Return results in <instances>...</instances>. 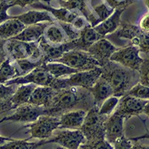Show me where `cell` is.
I'll return each mask as SVG.
<instances>
[{
	"label": "cell",
	"instance_id": "13",
	"mask_svg": "<svg viewBox=\"0 0 149 149\" xmlns=\"http://www.w3.org/2000/svg\"><path fill=\"white\" fill-rule=\"evenodd\" d=\"M39 46L43 54L45 63L61 58L66 52L77 48L76 40L69 41L59 46H52L46 42L43 35L40 40Z\"/></svg>",
	"mask_w": 149,
	"mask_h": 149
},
{
	"label": "cell",
	"instance_id": "40",
	"mask_svg": "<svg viewBox=\"0 0 149 149\" xmlns=\"http://www.w3.org/2000/svg\"><path fill=\"white\" fill-rule=\"evenodd\" d=\"M14 5L9 4L8 0H1L0 1V24L3 23L5 21L14 19V16H10L8 14L7 11L10 8Z\"/></svg>",
	"mask_w": 149,
	"mask_h": 149
},
{
	"label": "cell",
	"instance_id": "20",
	"mask_svg": "<svg viewBox=\"0 0 149 149\" xmlns=\"http://www.w3.org/2000/svg\"><path fill=\"white\" fill-rule=\"evenodd\" d=\"M125 10V8L115 9L112 15H110L108 18L106 19L103 22L98 24L93 29L103 37H105L108 34L116 32V31L119 29L121 22H122L121 16Z\"/></svg>",
	"mask_w": 149,
	"mask_h": 149
},
{
	"label": "cell",
	"instance_id": "29",
	"mask_svg": "<svg viewBox=\"0 0 149 149\" xmlns=\"http://www.w3.org/2000/svg\"><path fill=\"white\" fill-rule=\"evenodd\" d=\"M41 66L55 78H59L64 75H71L78 72L63 63L57 62H49L43 63Z\"/></svg>",
	"mask_w": 149,
	"mask_h": 149
},
{
	"label": "cell",
	"instance_id": "31",
	"mask_svg": "<svg viewBox=\"0 0 149 149\" xmlns=\"http://www.w3.org/2000/svg\"><path fill=\"white\" fill-rule=\"evenodd\" d=\"M17 77L18 72L17 68L11 63L10 58H8L0 66V84H5L7 81Z\"/></svg>",
	"mask_w": 149,
	"mask_h": 149
},
{
	"label": "cell",
	"instance_id": "54",
	"mask_svg": "<svg viewBox=\"0 0 149 149\" xmlns=\"http://www.w3.org/2000/svg\"><path fill=\"white\" fill-rule=\"evenodd\" d=\"M56 149H68V148H63V147H62V146H60V147H58Z\"/></svg>",
	"mask_w": 149,
	"mask_h": 149
},
{
	"label": "cell",
	"instance_id": "53",
	"mask_svg": "<svg viewBox=\"0 0 149 149\" xmlns=\"http://www.w3.org/2000/svg\"><path fill=\"white\" fill-rule=\"evenodd\" d=\"M145 4L147 6V8H148V13H149V0H145Z\"/></svg>",
	"mask_w": 149,
	"mask_h": 149
},
{
	"label": "cell",
	"instance_id": "34",
	"mask_svg": "<svg viewBox=\"0 0 149 149\" xmlns=\"http://www.w3.org/2000/svg\"><path fill=\"white\" fill-rule=\"evenodd\" d=\"M119 98L116 96H110L102 103L99 107V113L101 115L110 116L112 113L115 110L117 104L119 103Z\"/></svg>",
	"mask_w": 149,
	"mask_h": 149
},
{
	"label": "cell",
	"instance_id": "43",
	"mask_svg": "<svg viewBox=\"0 0 149 149\" xmlns=\"http://www.w3.org/2000/svg\"><path fill=\"white\" fill-rule=\"evenodd\" d=\"M132 142L125 136L120 137L113 143L114 149H131Z\"/></svg>",
	"mask_w": 149,
	"mask_h": 149
},
{
	"label": "cell",
	"instance_id": "18",
	"mask_svg": "<svg viewBox=\"0 0 149 149\" xmlns=\"http://www.w3.org/2000/svg\"><path fill=\"white\" fill-rule=\"evenodd\" d=\"M50 23L51 22H44L28 26L19 34L10 39L27 42L39 41L44 34L45 29Z\"/></svg>",
	"mask_w": 149,
	"mask_h": 149
},
{
	"label": "cell",
	"instance_id": "5",
	"mask_svg": "<svg viewBox=\"0 0 149 149\" xmlns=\"http://www.w3.org/2000/svg\"><path fill=\"white\" fill-rule=\"evenodd\" d=\"M102 72V67L98 66L88 71L78 72L71 74L70 78H57L52 88L59 90L69 86H78L86 90H90L101 77Z\"/></svg>",
	"mask_w": 149,
	"mask_h": 149
},
{
	"label": "cell",
	"instance_id": "25",
	"mask_svg": "<svg viewBox=\"0 0 149 149\" xmlns=\"http://www.w3.org/2000/svg\"><path fill=\"white\" fill-rule=\"evenodd\" d=\"M102 38L104 37L100 35L90 25H88L81 31L79 37L76 40V49L86 52L90 46Z\"/></svg>",
	"mask_w": 149,
	"mask_h": 149
},
{
	"label": "cell",
	"instance_id": "7",
	"mask_svg": "<svg viewBox=\"0 0 149 149\" xmlns=\"http://www.w3.org/2000/svg\"><path fill=\"white\" fill-rule=\"evenodd\" d=\"M61 125L60 117L52 116L49 115H42L30 125L24 126L23 128H27L30 134V137L26 139H48L51 137L53 132L57 129H59Z\"/></svg>",
	"mask_w": 149,
	"mask_h": 149
},
{
	"label": "cell",
	"instance_id": "56",
	"mask_svg": "<svg viewBox=\"0 0 149 149\" xmlns=\"http://www.w3.org/2000/svg\"><path fill=\"white\" fill-rule=\"evenodd\" d=\"M0 1H1V0H0Z\"/></svg>",
	"mask_w": 149,
	"mask_h": 149
},
{
	"label": "cell",
	"instance_id": "22",
	"mask_svg": "<svg viewBox=\"0 0 149 149\" xmlns=\"http://www.w3.org/2000/svg\"><path fill=\"white\" fill-rule=\"evenodd\" d=\"M87 111L84 110H76L67 112L60 116L61 125L59 129H72L78 130L81 127Z\"/></svg>",
	"mask_w": 149,
	"mask_h": 149
},
{
	"label": "cell",
	"instance_id": "32",
	"mask_svg": "<svg viewBox=\"0 0 149 149\" xmlns=\"http://www.w3.org/2000/svg\"><path fill=\"white\" fill-rule=\"evenodd\" d=\"M44 61H39V62H33L29 61V59H21L14 61L13 64L17 68L18 72V77L24 76L26 74L34 70L36 68L39 67L41 65L43 64Z\"/></svg>",
	"mask_w": 149,
	"mask_h": 149
},
{
	"label": "cell",
	"instance_id": "33",
	"mask_svg": "<svg viewBox=\"0 0 149 149\" xmlns=\"http://www.w3.org/2000/svg\"><path fill=\"white\" fill-rule=\"evenodd\" d=\"M92 10L97 19V22L99 24L108 18L113 13L114 9L112 8L108 4L102 2L95 5H92Z\"/></svg>",
	"mask_w": 149,
	"mask_h": 149
},
{
	"label": "cell",
	"instance_id": "38",
	"mask_svg": "<svg viewBox=\"0 0 149 149\" xmlns=\"http://www.w3.org/2000/svg\"><path fill=\"white\" fill-rule=\"evenodd\" d=\"M79 149H114L113 146L105 139L93 143H85L80 146Z\"/></svg>",
	"mask_w": 149,
	"mask_h": 149
},
{
	"label": "cell",
	"instance_id": "26",
	"mask_svg": "<svg viewBox=\"0 0 149 149\" xmlns=\"http://www.w3.org/2000/svg\"><path fill=\"white\" fill-rule=\"evenodd\" d=\"M37 86V85L34 84H22L20 86L17 87L15 93L10 98L13 106V110L17 108L21 105L29 103L31 95Z\"/></svg>",
	"mask_w": 149,
	"mask_h": 149
},
{
	"label": "cell",
	"instance_id": "17",
	"mask_svg": "<svg viewBox=\"0 0 149 149\" xmlns=\"http://www.w3.org/2000/svg\"><path fill=\"white\" fill-rule=\"evenodd\" d=\"M59 1L61 7L66 8L69 10H78L81 14L84 16L86 20L88 21L93 28L98 25L97 19L93 14L92 8H90V0H67V1Z\"/></svg>",
	"mask_w": 149,
	"mask_h": 149
},
{
	"label": "cell",
	"instance_id": "44",
	"mask_svg": "<svg viewBox=\"0 0 149 149\" xmlns=\"http://www.w3.org/2000/svg\"><path fill=\"white\" fill-rule=\"evenodd\" d=\"M40 1H46V0H8L9 4H11L14 6L15 5H19L20 7L24 8L28 5H32V4L36 3V2H40Z\"/></svg>",
	"mask_w": 149,
	"mask_h": 149
},
{
	"label": "cell",
	"instance_id": "23",
	"mask_svg": "<svg viewBox=\"0 0 149 149\" xmlns=\"http://www.w3.org/2000/svg\"><path fill=\"white\" fill-rule=\"evenodd\" d=\"M14 19H18L26 26L40 23V22H54L55 19L51 16L50 13L46 10L37 11V10H29L25 14L19 16H14Z\"/></svg>",
	"mask_w": 149,
	"mask_h": 149
},
{
	"label": "cell",
	"instance_id": "2",
	"mask_svg": "<svg viewBox=\"0 0 149 149\" xmlns=\"http://www.w3.org/2000/svg\"><path fill=\"white\" fill-rule=\"evenodd\" d=\"M102 75L113 89V96L121 98L139 83V71L110 61L102 67Z\"/></svg>",
	"mask_w": 149,
	"mask_h": 149
},
{
	"label": "cell",
	"instance_id": "51",
	"mask_svg": "<svg viewBox=\"0 0 149 149\" xmlns=\"http://www.w3.org/2000/svg\"><path fill=\"white\" fill-rule=\"evenodd\" d=\"M143 113H145L148 116H149V100L148 102V103L146 104V106H145L144 110H143Z\"/></svg>",
	"mask_w": 149,
	"mask_h": 149
},
{
	"label": "cell",
	"instance_id": "3",
	"mask_svg": "<svg viewBox=\"0 0 149 149\" xmlns=\"http://www.w3.org/2000/svg\"><path fill=\"white\" fill-rule=\"evenodd\" d=\"M39 41L27 42L9 39L5 42L4 49L11 61L29 59L33 62L44 61Z\"/></svg>",
	"mask_w": 149,
	"mask_h": 149
},
{
	"label": "cell",
	"instance_id": "15",
	"mask_svg": "<svg viewBox=\"0 0 149 149\" xmlns=\"http://www.w3.org/2000/svg\"><path fill=\"white\" fill-rule=\"evenodd\" d=\"M124 120L123 117L112 113L105 121V139L110 144H113L116 140L125 136Z\"/></svg>",
	"mask_w": 149,
	"mask_h": 149
},
{
	"label": "cell",
	"instance_id": "11",
	"mask_svg": "<svg viewBox=\"0 0 149 149\" xmlns=\"http://www.w3.org/2000/svg\"><path fill=\"white\" fill-rule=\"evenodd\" d=\"M148 100H143L130 95H125L121 97L113 114L127 119L134 116L143 113V110L148 103Z\"/></svg>",
	"mask_w": 149,
	"mask_h": 149
},
{
	"label": "cell",
	"instance_id": "24",
	"mask_svg": "<svg viewBox=\"0 0 149 149\" xmlns=\"http://www.w3.org/2000/svg\"><path fill=\"white\" fill-rule=\"evenodd\" d=\"M46 42L52 46H59L69 42L67 37L58 22H52L45 29L43 34Z\"/></svg>",
	"mask_w": 149,
	"mask_h": 149
},
{
	"label": "cell",
	"instance_id": "30",
	"mask_svg": "<svg viewBox=\"0 0 149 149\" xmlns=\"http://www.w3.org/2000/svg\"><path fill=\"white\" fill-rule=\"evenodd\" d=\"M44 146V139L37 142H29L26 139H13L0 146V149H37Z\"/></svg>",
	"mask_w": 149,
	"mask_h": 149
},
{
	"label": "cell",
	"instance_id": "50",
	"mask_svg": "<svg viewBox=\"0 0 149 149\" xmlns=\"http://www.w3.org/2000/svg\"><path fill=\"white\" fill-rule=\"evenodd\" d=\"M149 139V131L148 132L146 133L145 134H143L142 136H138V137H134V138H130V141H138L140 140V139Z\"/></svg>",
	"mask_w": 149,
	"mask_h": 149
},
{
	"label": "cell",
	"instance_id": "48",
	"mask_svg": "<svg viewBox=\"0 0 149 149\" xmlns=\"http://www.w3.org/2000/svg\"><path fill=\"white\" fill-rule=\"evenodd\" d=\"M8 58V54L7 53H6V52H5V49L3 48V49H0V66H1L2 63H3L4 61L7 59Z\"/></svg>",
	"mask_w": 149,
	"mask_h": 149
},
{
	"label": "cell",
	"instance_id": "1",
	"mask_svg": "<svg viewBox=\"0 0 149 149\" xmlns=\"http://www.w3.org/2000/svg\"><path fill=\"white\" fill-rule=\"evenodd\" d=\"M94 107V99L90 90L69 86L58 90L50 104L46 109V115L60 117L67 112L76 110L88 111Z\"/></svg>",
	"mask_w": 149,
	"mask_h": 149
},
{
	"label": "cell",
	"instance_id": "42",
	"mask_svg": "<svg viewBox=\"0 0 149 149\" xmlns=\"http://www.w3.org/2000/svg\"><path fill=\"white\" fill-rule=\"evenodd\" d=\"M135 1L136 0H106L107 3L114 10L119 8L126 9Z\"/></svg>",
	"mask_w": 149,
	"mask_h": 149
},
{
	"label": "cell",
	"instance_id": "35",
	"mask_svg": "<svg viewBox=\"0 0 149 149\" xmlns=\"http://www.w3.org/2000/svg\"><path fill=\"white\" fill-rule=\"evenodd\" d=\"M126 95L130 96L135 97V98H140L143 100H149V86H144L138 83L136 84L133 88L130 89Z\"/></svg>",
	"mask_w": 149,
	"mask_h": 149
},
{
	"label": "cell",
	"instance_id": "39",
	"mask_svg": "<svg viewBox=\"0 0 149 149\" xmlns=\"http://www.w3.org/2000/svg\"><path fill=\"white\" fill-rule=\"evenodd\" d=\"M17 85L13 84L5 86L0 84V101L9 100L17 90Z\"/></svg>",
	"mask_w": 149,
	"mask_h": 149
},
{
	"label": "cell",
	"instance_id": "19",
	"mask_svg": "<svg viewBox=\"0 0 149 149\" xmlns=\"http://www.w3.org/2000/svg\"><path fill=\"white\" fill-rule=\"evenodd\" d=\"M90 90L94 99V106L98 107H100L102 103L107 98L113 96L114 93L111 85L102 76L98 78Z\"/></svg>",
	"mask_w": 149,
	"mask_h": 149
},
{
	"label": "cell",
	"instance_id": "45",
	"mask_svg": "<svg viewBox=\"0 0 149 149\" xmlns=\"http://www.w3.org/2000/svg\"><path fill=\"white\" fill-rule=\"evenodd\" d=\"M11 110H13V106L10 99L6 101H0V115Z\"/></svg>",
	"mask_w": 149,
	"mask_h": 149
},
{
	"label": "cell",
	"instance_id": "41",
	"mask_svg": "<svg viewBox=\"0 0 149 149\" xmlns=\"http://www.w3.org/2000/svg\"><path fill=\"white\" fill-rule=\"evenodd\" d=\"M71 26L73 28L74 31H76L77 32H81L86 26L88 25H90L88 22V21L86 20V19L85 18L84 16L79 15L74 19V20L71 22Z\"/></svg>",
	"mask_w": 149,
	"mask_h": 149
},
{
	"label": "cell",
	"instance_id": "47",
	"mask_svg": "<svg viewBox=\"0 0 149 149\" xmlns=\"http://www.w3.org/2000/svg\"><path fill=\"white\" fill-rule=\"evenodd\" d=\"M134 144H132L131 149H149V146L140 144L138 142V141H134Z\"/></svg>",
	"mask_w": 149,
	"mask_h": 149
},
{
	"label": "cell",
	"instance_id": "36",
	"mask_svg": "<svg viewBox=\"0 0 149 149\" xmlns=\"http://www.w3.org/2000/svg\"><path fill=\"white\" fill-rule=\"evenodd\" d=\"M132 45L139 47V52L145 54H149V31L143 32L140 34L137 39L131 42Z\"/></svg>",
	"mask_w": 149,
	"mask_h": 149
},
{
	"label": "cell",
	"instance_id": "28",
	"mask_svg": "<svg viewBox=\"0 0 149 149\" xmlns=\"http://www.w3.org/2000/svg\"><path fill=\"white\" fill-rule=\"evenodd\" d=\"M142 32L138 26L132 24L128 20H123L121 22L119 29L116 31V34L119 38L127 39L132 42L137 39Z\"/></svg>",
	"mask_w": 149,
	"mask_h": 149
},
{
	"label": "cell",
	"instance_id": "6",
	"mask_svg": "<svg viewBox=\"0 0 149 149\" xmlns=\"http://www.w3.org/2000/svg\"><path fill=\"white\" fill-rule=\"evenodd\" d=\"M51 62L63 63L78 72L88 71L100 66L98 61L90 53L77 49L67 52L61 58Z\"/></svg>",
	"mask_w": 149,
	"mask_h": 149
},
{
	"label": "cell",
	"instance_id": "49",
	"mask_svg": "<svg viewBox=\"0 0 149 149\" xmlns=\"http://www.w3.org/2000/svg\"><path fill=\"white\" fill-rule=\"evenodd\" d=\"M3 122H4V119L3 118H2V119L0 120V124ZM13 139H11V138H9V137H4V136H0V146H1V145L5 144V143H6L7 142H10V141L13 140Z\"/></svg>",
	"mask_w": 149,
	"mask_h": 149
},
{
	"label": "cell",
	"instance_id": "16",
	"mask_svg": "<svg viewBox=\"0 0 149 149\" xmlns=\"http://www.w3.org/2000/svg\"><path fill=\"white\" fill-rule=\"evenodd\" d=\"M31 6L34 8L42 9L43 10H46L52 14L53 18L56 21L66 22V23H71L78 16L82 15L81 12L78 11V10H69L63 7H61L60 8H54L50 5H46L40 2L32 4L31 5Z\"/></svg>",
	"mask_w": 149,
	"mask_h": 149
},
{
	"label": "cell",
	"instance_id": "52",
	"mask_svg": "<svg viewBox=\"0 0 149 149\" xmlns=\"http://www.w3.org/2000/svg\"><path fill=\"white\" fill-rule=\"evenodd\" d=\"M6 41L7 40H0V49H3Z\"/></svg>",
	"mask_w": 149,
	"mask_h": 149
},
{
	"label": "cell",
	"instance_id": "37",
	"mask_svg": "<svg viewBox=\"0 0 149 149\" xmlns=\"http://www.w3.org/2000/svg\"><path fill=\"white\" fill-rule=\"evenodd\" d=\"M139 83L149 86V56L144 58L139 70Z\"/></svg>",
	"mask_w": 149,
	"mask_h": 149
},
{
	"label": "cell",
	"instance_id": "21",
	"mask_svg": "<svg viewBox=\"0 0 149 149\" xmlns=\"http://www.w3.org/2000/svg\"><path fill=\"white\" fill-rule=\"evenodd\" d=\"M58 90L51 86H37L32 93L29 101V104L47 107L56 95Z\"/></svg>",
	"mask_w": 149,
	"mask_h": 149
},
{
	"label": "cell",
	"instance_id": "12",
	"mask_svg": "<svg viewBox=\"0 0 149 149\" xmlns=\"http://www.w3.org/2000/svg\"><path fill=\"white\" fill-rule=\"evenodd\" d=\"M14 113L10 116H5V121L18 122H34L40 116L46 115V109L44 107L26 104L15 109Z\"/></svg>",
	"mask_w": 149,
	"mask_h": 149
},
{
	"label": "cell",
	"instance_id": "8",
	"mask_svg": "<svg viewBox=\"0 0 149 149\" xmlns=\"http://www.w3.org/2000/svg\"><path fill=\"white\" fill-rule=\"evenodd\" d=\"M54 136L48 140L44 139V145L48 143H57L68 149H79L80 146L85 144L86 139L81 130H55L53 132Z\"/></svg>",
	"mask_w": 149,
	"mask_h": 149
},
{
	"label": "cell",
	"instance_id": "46",
	"mask_svg": "<svg viewBox=\"0 0 149 149\" xmlns=\"http://www.w3.org/2000/svg\"><path fill=\"white\" fill-rule=\"evenodd\" d=\"M139 27L141 30L144 32H148L149 31V13L146 14L144 17L141 19L139 22Z\"/></svg>",
	"mask_w": 149,
	"mask_h": 149
},
{
	"label": "cell",
	"instance_id": "4",
	"mask_svg": "<svg viewBox=\"0 0 149 149\" xmlns=\"http://www.w3.org/2000/svg\"><path fill=\"white\" fill-rule=\"evenodd\" d=\"M108 117L101 115L99 107L96 106L87 111L84 121L79 129L86 138V143H93L105 139L104 123Z\"/></svg>",
	"mask_w": 149,
	"mask_h": 149
},
{
	"label": "cell",
	"instance_id": "14",
	"mask_svg": "<svg viewBox=\"0 0 149 149\" xmlns=\"http://www.w3.org/2000/svg\"><path fill=\"white\" fill-rule=\"evenodd\" d=\"M118 49L108 40L102 38L90 46L86 52L98 61L100 67H102L110 61L111 56Z\"/></svg>",
	"mask_w": 149,
	"mask_h": 149
},
{
	"label": "cell",
	"instance_id": "27",
	"mask_svg": "<svg viewBox=\"0 0 149 149\" xmlns=\"http://www.w3.org/2000/svg\"><path fill=\"white\" fill-rule=\"evenodd\" d=\"M26 26L20 21L12 19L0 24V40H8L15 37L23 30Z\"/></svg>",
	"mask_w": 149,
	"mask_h": 149
},
{
	"label": "cell",
	"instance_id": "55",
	"mask_svg": "<svg viewBox=\"0 0 149 149\" xmlns=\"http://www.w3.org/2000/svg\"><path fill=\"white\" fill-rule=\"evenodd\" d=\"M50 1H51V0H46L45 2H48V4H49V2H50ZM62 1H67V0H62Z\"/></svg>",
	"mask_w": 149,
	"mask_h": 149
},
{
	"label": "cell",
	"instance_id": "9",
	"mask_svg": "<svg viewBox=\"0 0 149 149\" xmlns=\"http://www.w3.org/2000/svg\"><path fill=\"white\" fill-rule=\"evenodd\" d=\"M57 78H54L51 74H49L42 66L36 68L29 74L24 76L17 77L11 79L5 84V86L9 85H22L27 84H34L37 86H51L52 87Z\"/></svg>",
	"mask_w": 149,
	"mask_h": 149
},
{
	"label": "cell",
	"instance_id": "10",
	"mask_svg": "<svg viewBox=\"0 0 149 149\" xmlns=\"http://www.w3.org/2000/svg\"><path fill=\"white\" fill-rule=\"evenodd\" d=\"M139 49L138 46H131L119 49L113 54L110 61L116 62L122 66L139 71L143 58L139 56Z\"/></svg>",
	"mask_w": 149,
	"mask_h": 149
}]
</instances>
